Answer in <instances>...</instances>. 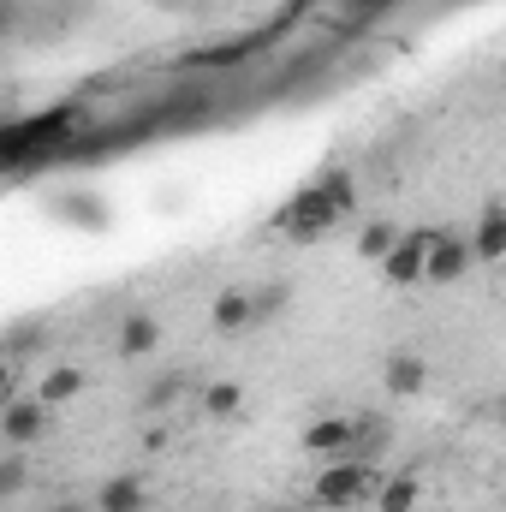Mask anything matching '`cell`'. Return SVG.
<instances>
[{
	"instance_id": "1",
	"label": "cell",
	"mask_w": 506,
	"mask_h": 512,
	"mask_svg": "<svg viewBox=\"0 0 506 512\" xmlns=\"http://www.w3.org/2000/svg\"><path fill=\"white\" fill-rule=\"evenodd\" d=\"M346 209H352V179L334 173V179H322L316 191H304V197L280 215V227H286L292 239H316V233H328Z\"/></svg>"
},
{
	"instance_id": "2",
	"label": "cell",
	"mask_w": 506,
	"mask_h": 512,
	"mask_svg": "<svg viewBox=\"0 0 506 512\" xmlns=\"http://www.w3.org/2000/svg\"><path fill=\"white\" fill-rule=\"evenodd\" d=\"M370 489H376V471H370L364 459H340L334 471L316 477V507H352V501H364Z\"/></svg>"
},
{
	"instance_id": "3",
	"label": "cell",
	"mask_w": 506,
	"mask_h": 512,
	"mask_svg": "<svg viewBox=\"0 0 506 512\" xmlns=\"http://www.w3.org/2000/svg\"><path fill=\"white\" fill-rule=\"evenodd\" d=\"M42 429H48V405H42L36 393H30V399H6V405H0V441H6V447H18V453H24V447H36V441H42Z\"/></svg>"
},
{
	"instance_id": "4",
	"label": "cell",
	"mask_w": 506,
	"mask_h": 512,
	"mask_svg": "<svg viewBox=\"0 0 506 512\" xmlns=\"http://www.w3.org/2000/svg\"><path fill=\"white\" fill-rule=\"evenodd\" d=\"M435 245V233H405V239H393V251L381 256V268H387V280H423V256Z\"/></svg>"
},
{
	"instance_id": "5",
	"label": "cell",
	"mask_w": 506,
	"mask_h": 512,
	"mask_svg": "<svg viewBox=\"0 0 506 512\" xmlns=\"http://www.w3.org/2000/svg\"><path fill=\"white\" fill-rule=\"evenodd\" d=\"M465 268H471V245H465V239H435L429 256H423V280H435V286L459 280Z\"/></svg>"
},
{
	"instance_id": "6",
	"label": "cell",
	"mask_w": 506,
	"mask_h": 512,
	"mask_svg": "<svg viewBox=\"0 0 506 512\" xmlns=\"http://www.w3.org/2000/svg\"><path fill=\"white\" fill-rule=\"evenodd\" d=\"M155 346H161V322H155V316H143V310H137V316H126V322H120V334H114V352H120L126 364L149 358Z\"/></svg>"
},
{
	"instance_id": "7",
	"label": "cell",
	"mask_w": 506,
	"mask_h": 512,
	"mask_svg": "<svg viewBox=\"0 0 506 512\" xmlns=\"http://www.w3.org/2000/svg\"><path fill=\"white\" fill-rule=\"evenodd\" d=\"M381 382H387L393 399H417L423 382H429V370H423V358H417V352H393V358H387V370H381Z\"/></svg>"
},
{
	"instance_id": "8",
	"label": "cell",
	"mask_w": 506,
	"mask_h": 512,
	"mask_svg": "<svg viewBox=\"0 0 506 512\" xmlns=\"http://www.w3.org/2000/svg\"><path fill=\"white\" fill-rule=\"evenodd\" d=\"M96 512H149L143 477H108V483L96 489Z\"/></svg>"
},
{
	"instance_id": "9",
	"label": "cell",
	"mask_w": 506,
	"mask_h": 512,
	"mask_svg": "<svg viewBox=\"0 0 506 512\" xmlns=\"http://www.w3.org/2000/svg\"><path fill=\"white\" fill-rule=\"evenodd\" d=\"M304 447H310L316 459H352V417H328V423H316V429L304 435Z\"/></svg>"
},
{
	"instance_id": "10",
	"label": "cell",
	"mask_w": 506,
	"mask_h": 512,
	"mask_svg": "<svg viewBox=\"0 0 506 512\" xmlns=\"http://www.w3.org/2000/svg\"><path fill=\"white\" fill-rule=\"evenodd\" d=\"M506 251V209L489 203L483 209V227H477V245H471V262H495Z\"/></svg>"
},
{
	"instance_id": "11",
	"label": "cell",
	"mask_w": 506,
	"mask_h": 512,
	"mask_svg": "<svg viewBox=\"0 0 506 512\" xmlns=\"http://www.w3.org/2000/svg\"><path fill=\"white\" fill-rule=\"evenodd\" d=\"M209 316H215V328H221V334H239V328H251V292H221Z\"/></svg>"
},
{
	"instance_id": "12",
	"label": "cell",
	"mask_w": 506,
	"mask_h": 512,
	"mask_svg": "<svg viewBox=\"0 0 506 512\" xmlns=\"http://www.w3.org/2000/svg\"><path fill=\"white\" fill-rule=\"evenodd\" d=\"M24 489H30V459L12 447V453H0V507H6V501H18Z\"/></svg>"
},
{
	"instance_id": "13",
	"label": "cell",
	"mask_w": 506,
	"mask_h": 512,
	"mask_svg": "<svg viewBox=\"0 0 506 512\" xmlns=\"http://www.w3.org/2000/svg\"><path fill=\"white\" fill-rule=\"evenodd\" d=\"M417 495H423V483L405 471V477L381 483V501H376V507H381V512H411V507H417Z\"/></svg>"
},
{
	"instance_id": "14",
	"label": "cell",
	"mask_w": 506,
	"mask_h": 512,
	"mask_svg": "<svg viewBox=\"0 0 506 512\" xmlns=\"http://www.w3.org/2000/svg\"><path fill=\"white\" fill-rule=\"evenodd\" d=\"M286 298H292V286H286V280H268V286H256V292H251V322L280 316V310H286Z\"/></svg>"
},
{
	"instance_id": "15",
	"label": "cell",
	"mask_w": 506,
	"mask_h": 512,
	"mask_svg": "<svg viewBox=\"0 0 506 512\" xmlns=\"http://www.w3.org/2000/svg\"><path fill=\"white\" fill-rule=\"evenodd\" d=\"M78 387H84V370H54L48 382L36 387V399H42V405H60V399H72Z\"/></svg>"
},
{
	"instance_id": "16",
	"label": "cell",
	"mask_w": 506,
	"mask_h": 512,
	"mask_svg": "<svg viewBox=\"0 0 506 512\" xmlns=\"http://www.w3.org/2000/svg\"><path fill=\"white\" fill-rule=\"evenodd\" d=\"M60 215L66 221H84V227H108V215H102L96 197H60Z\"/></svg>"
},
{
	"instance_id": "17",
	"label": "cell",
	"mask_w": 506,
	"mask_h": 512,
	"mask_svg": "<svg viewBox=\"0 0 506 512\" xmlns=\"http://www.w3.org/2000/svg\"><path fill=\"white\" fill-rule=\"evenodd\" d=\"M393 239H399V233H393V227H381V221H376V227H364L358 251H364V256H376V262H381V256L393 251Z\"/></svg>"
},
{
	"instance_id": "18",
	"label": "cell",
	"mask_w": 506,
	"mask_h": 512,
	"mask_svg": "<svg viewBox=\"0 0 506 512\" xmlns=\"http://www.w3.org/2000/svg\"><path fill=\"white\" fill-rule=\"evenodd\" d=\"M179 376H161V382H149L143 387V405H149V411H161V405H173V399H179Z\"/></svg>"
},
{
	"instance_id": "19",
	"label": "cell",
	"mask_w": 506,
	"mask_h": 512,
	"mask_svg": "<svg viewBox=\"0 0 506 512\" xmlns=\"http://www.w3.org/2000/svg\"><path fill=\"white\" fill-rule=\"evenodd\" d=\"M239 399H245V393H239L233 382L209 387V411H215V417H227V411H239Z\"/></svg>"
},
{
	"instance_id": "20",
	"label": "cell",
	"mask_w": 506,
	"mask_h": 512,
	"mask_svg": "<svg viewBox=\"0 0 506 512\" xmlns=\"http://www.w3.org/2000/svg\"><path fill=\"white\" fill-rule=\"evenodd\" d=\"M18 30V0H0V42Z\"/></svg>"
},
{
	"instance_id": "21",
	"label": "cell",
	"mask_w": 506,
	"mask_h": 512,
	"mask_svg": "<svg viewBox=\"0 0 506 512\" xmlns=\"http://www.w3.org/2000/svg\"><path fill=\"white\" fill-rule=\"evenodd\" d=\"M6 387H12V370H6V358H0V405H6Z\"/></svg>"
},
{
	"instance_id": "22",
	"label": "cell",
	"mask_w": 506,
	"mask_h": 512,
	"mask_svg": "<svg viewBox=\"0 0 506 512\" xmlns=\"http://www.w3.org/2000/svg\"><path fill=\"white\" fill-rule=\"evenodd\" d=\"M48 512H96V507H78V501H60V507H48Z\"/></svg>"
},
{
	"instance_id": "23",
	"label": "cell",
	"mask_w": 506,
	"mask_h": 512,
	"mask_svg": "<svg viewBox=\"0 0 506 512\" xmlns=\"http://www.w3.org/2000/svg\"><path fill=\"white\" fill-rule=\"evenodd\" d=\"M161 6H185V0H161Z\"/></svg>"
}]
</instances>
